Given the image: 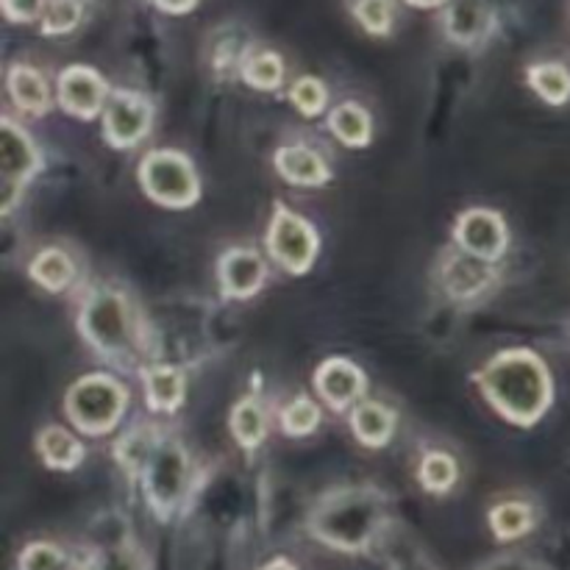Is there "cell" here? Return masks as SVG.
<instances>
[{
	"label": "cell",
	"instance_id": "obj_4",
	"mask_svg": "<svg viewBox=\"0 0 570 570\" xmlns=\"http://www.w3.org/2000/svg\"><path fill=\"white\" fill-rule=\"evenodd\" d=\"M128 410V393L117 379L106 373L81 376L65 395V412L72 426L83 434H109Z\"/></svg>",
	"mask_w": 570,
	"mask_h": 570
},
{
	"label": "cell",
	"instance_id": "obj_9",
	"mask_svg": "<svg viewBox=\"0 0 570 570\" xmlns=\"http://www.w3.org/2000/svg\"><path fill=\"white\" fill-rule=\"evenodd\" d=\"M150 122H154V109H150L148 98L128 92V89L111 92L104 109V134L111 148H137L148 137Z\"/></svg>",
	"mask_w": 570,
	"mask_h": 570
},
{
	"label": "cell",
	"instance_id": "obj_18",
	"mask_svg": "<svg viewBox=\"0 0 570 570\" xmlns=\"http://www.w3.org/2000/svg\"><path fill=\"white\" fill-rule=\"evenodd\" d=\"M148 406L156 412H176L187 393V379L173 365H154L142 371Z\"/></svg>",
	"mask_w": 570,
	"mask_h": 570
},
{
	"label": "cell",
	"instance_id": "obj_5",
	"mask_svg": "<svg viewBox=\"0 0 570 570\" xmlns=\"http://www.w3.org/2000/svg\"><path fill=\"white\" fill-rule=\"evenodd\" d=\"M142 482L145 499L156 515L170 518L187 504V495L193 490V462L178 440L165 438L156 443L142 471Z\"/></svg>",
	"mask_w": 570,
	"mask_h": 570
},
{
	"label": "cell",
	"instance_id": "obj_13",
	"mask_svg": "<svg viewBox=\"0 0 570 570\" xmlns=\"http://www.w3.org/2000/svg\"><path fill=\"white\" fill-rule=\"evenodd\" d=\"M367 379L362 367H356L351 360L334 356L326 360L315 373V390L332 410H345V406L356 404L365 395Z\"/></svg>",
	"mask_w": 570,
	"mask_h": 570
},
{
	"label": "cell",
	"instance_id": "obj_36",
	"mask_svg": "<svg viewBox=\"0 0 570 570\" xmlns=\"http://www.w3.org/2000/svg\"><path fill=\"white\" fill-rule=\"evenodd\" d=\"M479 570H546L540 562L529 560V557H518V554H510V557H499V560H490L488 566H482Z\"/></svg>",
	"mask_w": 570,
	"mask_h": 570
},
{
	"label": "cell",
	"instance_id": "obj_8",
	"mask_svg": "<svg viewBox=\"0 0 570 570\" xmlns=\"http://www.w3.org/2000/svg\"><path fill=\"white\" fill-rule=\"evenodd\" d=\"M267 250L284 271L301 276L315 265L317 232L306 217L278 206L267 228Z\"/></svg>",
	"mask_w": 570,
	"mask_h": 570
},
{
	"label": "cell",
	"instance_id": "obj_27",
	"mask_svg": "<svg viewBox=\"0 0 570 570\" xmlns=\"http://www.w3.org/2000/svg\"><path fill=\"white\" fill-rule=\"evenodd\" d=\"M417 479H421V484L429 493H449L456 484V479H460V465H456L454 456L445 454V451H429L421 460Z\"/></svg>",
	"mask_w": 570,
	"mask_h": 570
},
{
	"label": "cell",
	"instance_id": "obj_6",
	"mask_svg": "<svg viewBox=\"0 0 570 570\" xmlns=\"http://www.w3.org/2000/svg\"><path fill=\"white\" fill-rule=\"evenodd\" d=\"M145 195L167 209H187L200 198V181L193 161L178 150H150L139 161Z\"/></svg>",
	"mask_w": 570,
	"mask_h": 570
},
{
	"label": "cell",
	"instance_id": "obj_14",
	"mask_svg": "<svg viewBox=\"0 0 570 570\" xmlns=\"http://www.w3.org/2000/svg\"><path fill=\"white\" fill-rule=\"evenodd\" d=\"M495 282L493 262L476 259V256L456 250L449 254L443 262V284L445 293L456 301H473L482 293H488Z\"/></svg>",
	"mask_w": 570,
	"mask_h": 570
},
{
	"label": "cell",
	"instance_id": "obj_12",
	"mask_svg": "<svg viewBox=\"0 0 570 570\" xmlns=\"http://www.w3.org/2000/svg\"><path fill=\"white\" fill-rule=\"evenodd\" d=\"M267 265L256 250L232 248L217 262V282H220L223 295L234 301H245L265 287Z\"/></svg>",
	"mask_w": 570,
	"mask_h": 570
},
{
	"label": "cell",
	"instance_id": "obj_21",
	"mask_svg": "<svg viewBox=\"0 0 570 570\" xmlns=\"http://www.w3.org/2000/svg\"><path fill=\"white\" fill-rule=\"evenodd\" d=\"M33 282L45 287L48 293H61L76 282V265H72L70 254L61 248H45L28 265Z\"/></svg>",
	"mask_w": 570,
	"mask_h": 570
},
{
	"label": "cell",
	"instance_id": "obj_1",
	"mask_svg": "<svg viewBox=\"0 0 570 570\" xmlns=\"http://www.w3.org/2000/svg\"><path fill=\"white\" fill-rule=\"evenodd\" d=\"M484 399L515 426H532L554 401V382L534 351L510 348L495 354L479 373Z\"/></svg>",
	"mask_w": 570,
	"mask_h": 570
},
{
	"label": "cell",
	"instance_id": "obj_20",
	"mask_svg": "<svg viewBox=\"0 0 570 570\" xmlns=\"http://www.w3.org/2000/svg\"><path fill=\"white\" fill-rule=\"evenodd\" d=\"M6 83H9L11 98H14V104L20 106L22 111H28V115H42V111H48V81H45V76L39 70H33V67L28 65H14L9 70Z\"/></svg>",
	"mask_w": 570,
	"mask_h": 570
},
{
	"label": "cell",
	"instance_id": "obj_41",
	"mask_svg": "<svg viewBox=\"0 0 570 570\" xmlns=\"http://www.w3.org/2000/svg\"><path fill=\"white\" fill-rule=\"evenodd\" d=\"M406 3L421 6V9H432V6H443V3H449V0H406Z\"/></svg>",
	"mask_w": 570,
	"mask_h": 570
},
{
	"label": "cell",
	"instance_id": "obj_22",
	"mask_svg": "<svg viewBox=\"0 0 570 570\" xmlns=\"http://www.w3.org/2000/svg\"><path fill=\"white\" fill-rule=\"evenodd\" d=\"M328 128L348 148H365L371 142V115L360 104H340L328 115Z\"/></svg>",
	"mask_w": 570,
	"mask_h": 570
},
{
	"label": "cell",
	"instance_id": "obj_26",
	"mask_svg": "<svg viewBox=\"0 0 570 570\" xmlns=\"http://www.w3.org/2000/svg\"><path fill=\"white\" fill-rule=\"evenodd\" d=\"M232 432L243 449L254 451L256 445H262V440H265L267 434L265 406H262L256 399L239 401V404L232 410Z\"/></svg>",
	"mask_w": 570,
	"mask_h": 570
},
{
	"label": "cell",
	"instance_id": "obj_17",
	"mask_svg": "<svg viewBox=\"0 0 570 570\" xmlns=\"http://www.w3.org/2000/svg\"><path fill=\"white\" fill-rule=\"evenodd\" d=\"M351 432L367 449H384L395 434V415L379 401H360L351 415Z\"/></svg>",
	"mask_w": 570,
	"mask_h": 570
},
{
	"label": "cell",
	"instance_id": "obj_11",
	"mask_svg": "<svg viewBox=\"0 0 570 570\" xmlns=\"http://www.w3.org/2000/svg\"><path fill=\"white\" fill-rule=\"evenodd\" d=\"M59 104L70 115L89 120L100 109H106V104H109V89H106V81L92 67L72 65L59 76Z\"/></svg>",
	"mask_w": 570,
	"mask_h": 570
},
{
	"label": "cell",
	"instance_id": "obj_38",
	"mask_svg": "<svg viewBox=\"0 0 570 570\" xmlns=\"http://www.w3.org/2000/svg\"><path fill=\"white\" fill-rule=\"evenodd\" d=\"M390 570H434L432 566H429L426 560H423V557H401V560H395L393 562V568Z\"/></svg>",
	"mask_w": 570,
	"mask_h": 570
},
{
	"label": "cell",
	"instance_id": "obj_23",
	"mask_svg": "<svg viewBox=\"0 0 570 570\" xmlns=\"http://www.w3.org/2000/svg\"><path fill=\"white\" fill-rule=\"evenodd\" d=\"M529 83L546 104L562 106L570 100V70L560 61H540L529 67Z\"/></svg>",
	"mask_w": 570,
	"mask_h": 570
},
{
	"label": "cell",
	"instance_id": "obj_25",
	"mask_svg": "<svg viewBox=\"0 0 570 570\" xmlns=\"http://www.w3.org/2000/svg\"><path fill=\"white\" fill-rule=\"evenodd\" d=\"M490 529L499 540H518L534 529V510L527 501H504L490 510Z\"/></svg>",
	"mask_w": 570,
	"mask_h": 570
},
{
	"label": "cell",
	"instance_id": "obj_32",
	"mask_svg": "<svg viewBox=\"0 0 570 570\" xmlns=\"http://www.w3.org/2000/svg\"><path fill=\"white\" fill-rule=\"evenodd\" d=\"M289 100H293L295 109H298L301 115L317 117L323 109H326L328 92L326 87H323L321 78L304 76L293 83V89H289Z\"/></svg>",
	"mask_w": 570,
	"mask_h": 570
},
{
	"label": "cell",
	"instance_id": "obj_28",
	"mask_svg": "<svg viewBox=\"0 0 570 570\" xmlns=\"http://www.w3.org/2000/svg\"><path fill=\"white\" fill-rule=\"evenodd\" d=\"M243 78L254 89H276L284 81V61L273 50H259L243 61Z\"/></svg>",
	"mask_w": 570,
	"mask_h": 570
},
{
	"label": "cell",
	"instance_id": "obj_30",
	"mask_svg": "<svg viewBox=\"0 0 570 570\" xmlns=\"http://www.w3.org/2000/svg\"><path fill=\"white\" fill-rule=\"evenodd\" d=\"M321 426V410H317V404L312 399H295L289 401L287 406H284L282 412V429L287 434H293V438H306V434H312L315 429Z\"/></svg>",
	"mask_w": 570,
	"mask_h": 570
},
{
	"label": "cell",
	"instance_id": "obj_31",
	"mask_svg": "<svg viewBox=\"0 0 570 570\" xmlns=\"http://www.w3.org/2000/svg\"><path fill=\"white\" fill-rule=\"evenodd\" d=\"M354 17L367 33L384 37L393 28V0H354Z\"/></svg>",
	"mask_w": 570,
	"mask_h": 570
},
{
	"label": "cell",
	"instance_id": "obj_10",
	"mask_svg": "<svg viewBox=\"0 0 570 570\" xmlns=\"http://www.w3.org/2000/svg\"><path fill=\"white\" fill-rule=\"evenodd\" d=\"M454 237L460 250L484 262H499L504 256L507 243H510L504 217L493 209L462 212L460 220H456Z\"/></svg>",
	"mask_w": 570,
	"mask_h": 570
},
{
	"label": "cell",
	"instance_id": "obj_24",
	"mask_svg": "<svg viewBox=\"0 0 570 570\" xmlns=\"http://www.w3.org/2000/svg\"><path fill=\"white\" fill-rule=\"evenodd\" d=\"M159 432L150 426H137L128 434H122L115 445V456L128 473H142L148 465L150 454H154L156 443H159Z\"/></svg>",
	"mask_w": 570,
	"mask_h": 570
},
{
	"label": "cell",
	"instance_id": "obj_34",
	"mask_svg": "<svg viewBox=\"0 0 570 570\" xmlns=\"http://www.w3.org/2000/svg\"><path fill=\"white\" fill-rule=\"evenodd\" d=\"M100 570H142V560H139L137 549L131 543H115L98 554Z\"/></svg>",
	"mask_w": 570,
	"mask_h": 570
},
{
	"label": "cell",
	"instance_id": "obj_2",
	"mask_svg": "<svg viewBox=\"0 0 570 570\" xmlns=\"http://www.w3.org/2000/svg\"><path fill=\"white\" fill-rule=\"evenodd\" d=\"M387 527V495L373 488H343L328 493L309 515V532L328 549L365 551Z\"/></svg>",
	"mask_w": 570,
	"mask_h": 570
},
{
	"label": "cell",
	"instance_id": "obj_39",
	"mask_svg": "<svg viewBox=\"0 0 570 570\" xmlns=\"http://www.w3.org/2000/svg\"><path fill=\"white\" fill-rule=\"evenodd\" d=\"M65 570H100L98 557H72V560L67 562Z\"/></svg>",
	"mask_w": 570,
	"mask_h": 570
},
{
	"label": "cell",
	"instance_id": "obj_7",
	"mask_svg": "<svg viewBox=\"0 0 570 570\" xmlns=\"http://www.w3.org/2000/svg\"><path fill=\"white\" fill-rule=\"evenodd\" d=\"M39 167H42V159H39L37 145L20 126L3 117V122H0V173H3L0 212L3 215H11L17 200L22 198V189Z\"/></svg>",
	"mask_w": 570,
	"mask_h": 570
},
{
	"label": "cell",
	"instance_id": "obj_19",
	"mask_svg": "<svg viewBox=\"0 0 570 570\" xmlns=\"http://www.w3.org/2000/svg\"><path fill=\"white\" fill-rule=\"evenodd\" d=\"M37 451L53 471H76L83 462V445L61 426H45L37 434Z\"/></svg>",
	"mask_w": 570,
	"mask_h": 570
},
{
	"label": "cell",
	"instance_id": "obj_40",
	"mask_svg": "<svg viewBox=\"0 0 570 570\" xmlns=\"http://www.w3.org/2000/svg\"><path fill=\"white\" fill-rule=\"evenodd\" d=\"M259 570H298L293 566V562H287V560H273V562H267L265 568H259Z\"/></svg>",
	"mask_w": 570,
	"mask_h": 570
},
{
	"label": "cell",
	"instance_id": "obj_35",
	"mask_svg": "<svg viewBox=\"0 0 570 570\" xmlns=\"http://www.w3.org/2000/svg\"><path fill=\"white\" fill-rule=\"evenodd\" d=\"M48 0H3V14L11 22L42 20V11Z\"/></svg>",
	"mask_w": 570,
	"mask_h": 570
},
{
	"label": "cell",
	"instance_id": "obj_33",
	"mask_svg": "<svg viewBox=\"0 0 570 570\" xmlns=\"http://www.w3.org/2000/svg\"><path fill=\"white\" fill-rule=\"evenodd\" d=\"M67 554L53 543H31L22 549L20 570H65Z\"/></svg>",
	"mask_w": 570,
	"mask_h": 570
},
{
	"label": "cell",
	"instance_id": "obj_3",
	"mask_svg": "<svg viewBox=\"0 0 570 570\" xmlns=\"http://www.w3.org/2000/svg\"><path fill=\"white\" fill-rule=\"evenodd\" d=\"M81 337L100 356L115 362H134L142 354V326L126 293L115 287L89 289L78 312Z\"/></svg>",
	"mask_w": 570,
	"mask_h": 570
},
{
	"label": "cell",
	"instance_id": "obj_16",
	"mask_svg": "<svg viewBox=\"0 0 570 570\" xmlns=\"http://www.w3.org/2000/svg\"><path fill=\"white\" fill-rule=\"evenodd\" d=\"M276 170L298 187H321L332 178L326 159L306 145H284L276 150Z\"/></svg>",
	"mask_w": 570,
	"mask_h": 570
},
{
	"label": "cell",
	"instance_id": "obj_15",
	"mask_svg": "<svg viewBox=\"0 0 570 570\" xmlns=\"http://www.w3.org/2000/svg\"><path fill=\"white\" fill-rule=\"evenodd\" d=\"M493 26V11L488 0H449L443 14L445 37L456 45L482 42Z\"/></svg>",
	"mask_w": 570,
	"mask_h": 570
},
{
	"label": "cell",
	"instance_id": "obj_37",
	"mask_svg": "<svg viewBox=\"0 0 570 570\" xmlns=\"http://www.w3.org/2000/svg\"><path fill=\"white\" fill-rule=\"evenodd\" d=\"M161 11H170V14H187L198 6V0H154Z\"/></svg>",
	"mask_w": 570,
	"mask_h": 570
},
{
	"label": "cell",
	"instance_id": "obj_29",
	"mask_svg": "<svg viewBox=\"0 0 570 570\" xmlns=\"http://www.w3.org/2000/svg\"><path fill=\"white\" fill-rule=\"evenodd\" d=\"M81 14H83L81 0H48L42 11V33H48V37L70 33L72 28L81 22Z\"/></svg>",
	"mask_w": 570,
	"mask_h": 570
}]
</instances>
